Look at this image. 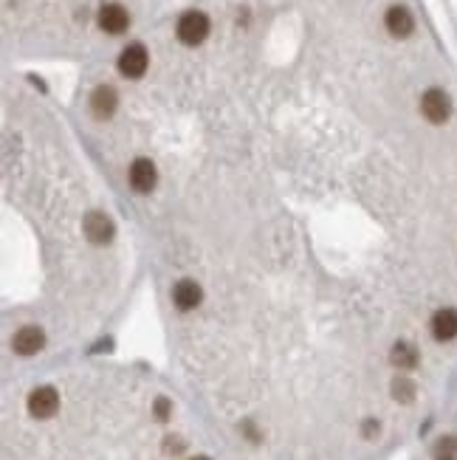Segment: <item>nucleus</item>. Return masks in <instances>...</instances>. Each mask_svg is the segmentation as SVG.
<instances>
[{
    "instance_id": "14",
    "label": "nucleus",
    "mask_w": 457,
    "mask_h": 460,
    "mask_svg": "<svg viewBox=\"0 0 457 460\" xmlns=\"http://www.w3.org/2000/svg\"><path fill=\"white\" fill-rule=\"evenodd\" d=\"M415 381L412 379H406V376H398L395 381H392V398L398 401V404H412L415 401Z\"/></svg>"
},
{
    "instance_id": "5",
    "label": "nucleus",
    "mask_w": 457,
    "mask_h": 460,
    "mask_svg": "<svg viewBox=\"0 0 457 460\" xmlns=\"http://www.w3.org/2000/svg\"><path fill=\"white\" fill-rule=\"evenodd\" d=\"M85 237L90 240V243H96V246H105V243H111L113 240V235H116V229H113V221L105 215V212H88V218H85Z\"/></svg>"
},
{
    "instance_id": "12",
    "label": "nucleus",
    "mask_w": 457,
    "mask_h": 460,
    "mask_svg": "<svg viewBox=\"0 0 457 460\" xmlns=\"http://www.w3.org/2000/svg\"><path fill=\"white\" fill-rule=\"evenodd\" d=\"M173 302L178 305L181 311H192L200 305V285L195 280H181L175 288H173Z\"/></svg>"
},
{
    "instance_id": "15",
    "label": "nucleus",
    "mask_w": 457,
    "mask_h": 460,
    "mask_svg": "<svg viewBox=\"0 0 457 460\" xmlns=\"http://www.w3.org/2000/svg\"><path fill=\"white\" fill-rule=\"evenodd\" d=\"M435 452H438V457H454V454H457V438H454V435L440 438L438 446H435Z\"/></svg>"
},
{
    "instance_id": "10",
    "label": "nucleus",
    "mask_w": 457,
    "mask_h": 460,
    "mask_svg": "<svg viewBox=\"0 0 457 460\" xmlns=\"http://www.w3.org/2000/svg\"><path fill=\"white\" fill-rule=\"evenodd\" d=\"M384 26H387V31H390L392 37L403 40V37L412 34L415 20H412V15H410V9H406V6H392V9L387 12V17H384Z\"/></svg>"
},
{
    "instance_id": "20",
    "label": "nucleus",
    "mask_w": 457,
    "mask_h": 460,
    "mask_svg": "<svg viewBox=\"0 0 457 460\" xmlns=\"http://www.w3.org/2000/svg\"><path fill=\"white\" fill-rule=\"evenodd\" d=\"M438 460H454V457H438Z\"/></svg>"
},
{
    "instance_id": "8",
    "label": "nucleus",
    "mask_w": 457,
    "mask_h": 460,
    "mask_svg": "<svg viewBox=\"0 0 457 460\" xmlns=\"http://www.w3.org/2000/svg\"><path fill=\"white\" fill-rule=\"evenodd\" d=\"M127 178H130V187L144 195V192H150L152 187H156V164H152L150 159H136L130 164Z\"/></svg>"
},
{
    "instance_id": "2",
    "label": "nucleus",
    "mask_w": 457,
    "mask_h": 460,
    "mask_svg": "<svg viewBox=\"0 0 457 460\" xmlns=\"http://www.w3.org/2000/svg\"><path fill=\"white\" fill-rule=\"evenodd\" d=\"M421 113L432 122V125H443L451 116V99L446 96V90L440 88H429L421 99Z\"/></svg>"
},
{
    "instance_id": "17",
    "label": "nucleus",
    "mask_w": 457,
    "mask_h": 460,
    "mask_svg": "<svg viewBox=\"0 0 457 460\" xmlns=\"http://www.w3.org/2000/svg\"><path fill=\"white\" fill-rule=\"evenodd\" d=\"M362 429H364V438H376V435H378V421H373V418H370V421H364V427H362Z\"/></svg>"
},
{
    "instance_id": "13",
    "label": "nucleus",
    "mask_w": 457,
    "mask_h": 460,
    "mask_svg": "<svg viewBox=\"0 0 457 460\" xmlns=\"http://www.w3.org/2000/svg\"><path fill=\"white\" fill-rule=\"evenodd\" d=\"M390 362L398 367V370H412L418 365V350L415 344L410 342H395L392 344V353H390Z\"/></svg>"
},
{
    "instance_id": "16",
    "label": "nucleus",
    "mask_w": 457,
    "mask_h": 460,
    "mask_svg": "<svg viewBox=\"0 0 457 460\" xmlns=\"http://www.w3.org/2000/svg\"><path fill=\"white\" fill-rule=\"evenodd\" d=\"M152 410H156V418H159V421H167L170 413H173V404H170L167 398H156V406H152Z\"/></svg>"
},
{
    "instance_id": "1",
    "label": "nucleus",
    "mask_w": 457,
    "mask_h": 460,
    "mask_svg": "<svg viewBox=\"0 0 457 460\" xmlns=\"http://www.w3.org/2000/svg\"><path fill=\"white\" fill-rule=\"evenodd\" d=\"M175 34L184 45H200L209 37V17L203 12H186V15H181V20L175 26Z\"/></svg>"
},
{
    "instance_id": "4",
    "label": "nucleus",
    "mask_w": 457,
    "mask_h": 460,
    "mask_svg": "<svg viewBox=\"0 0 457 460\" xmlns=\"http://www.w3.org/2000/svg\"><path fill=\"white\" fill-rule=\"evenodd\" d=\"M57 410H60V392L54 387H37V390H31V395H29V413L34 418L45 421V418L54 415Z\"/></svg>"
},
{
    "instance_id": "7",
    "label": "nucleus",
    "mask_w": 457,
    "mask_h": 460,
    "mask_svg": "<svg viewBox=\"0 0 457 460\" xmlns=\"http://www.w3.org/2000/svg\"><path fill=\"white\" fill-rule=\"evenodd\" d=\"M130 26V15L119 3H105L99 9V29L108 34H122Z\"/></svg>"
},
{
    "instance_id": "9",
    "label": "nucleus",
    "mask_w": 457,
    "mask_h": 460,
    "mask_svg": "<svg viewBox=\"0 0 457 460\" xmlns=\"http://www.w3.org/2000/svg\"><path fill=\"white\" fill-rule=\"evenodd\" d=\"M116 105H119V96L111 85H99L90 96V111L96 119H111L116 113Z\"/></svg>"
},
{
    "instance_id": "6",
    "label": "nucleus",
    "mask_w": 457,
    "mask_h": 460,
    "mask_svg": "<svg viewBox=\"0 0 457 460\" xmlns=\"http://www.w3.org/2000/svg\"><path fill=\"white\" fill-rule=\"evenodd\" d=\"M42 344H45V333H42V328H37V325L20 328V331L15 333V339H12V347H15L17 356H34V353L42 350Z\"/></svg>"
},
{
    "instance_id": "3",
    "label": "nucleus",
    "mask_w": 457,
    "mask_h": 460,
    "mask_svg": "<svg viewBox=\"0 0 457 460\" xmlns=\"http://www.w3.org/2000/svg\"><path fill=\"white\" fill-rule=\"evenodd\" d=\"M150 65V54H147V48L141 42H130L122 54H119V71L127 77V79H138L144 77Z\"/></svg>"
},
{
    "instance_id": "19",
    "label": "nucleus",
    "mask_w": 457,
    "mask_h": 460,
    "mask_svg": "<svg viewBox=\"0 0 457 460\" xmlns=\"http://www.w3.org/2000/svg\"><path fill=\"white\" fill-rule=\"evenodd\" d=\"M192 460H209V457H203V454H198V457H192Z\"/></svg>"
},
{
    "instance_id": "11",
    "label": "nucleus",
    "mask_w": 457,
    "mask_h": 460,
    "mask_svg": "<svg viewBox=\"0 0 457 460\" xmlns=\"http://www.w3.org/2000/svg\"><path fill=\"white\" fill-rule=\"evenodd\" d=\"M432 336L438 342H451L457 336V311L454 308H440L432 317Z\"/></svg>"
},
{
    "instance_id": "18",
    "label": "nucleus",
    "mask_w": 457,
    "mask_h": 460,
    "mask_svg": "<svg viewBox=\"0 0 457 460\" xmlns=\"http://www.w3.org/2000/svg\"><path fill=\"white\" fill-rule=\"evenodd\" d=\"M181 446H184V443H181L178 438H175V441H173V438H167V449H170L173 454H178V452H181Z\"/></svg>"
}]
</instances>
